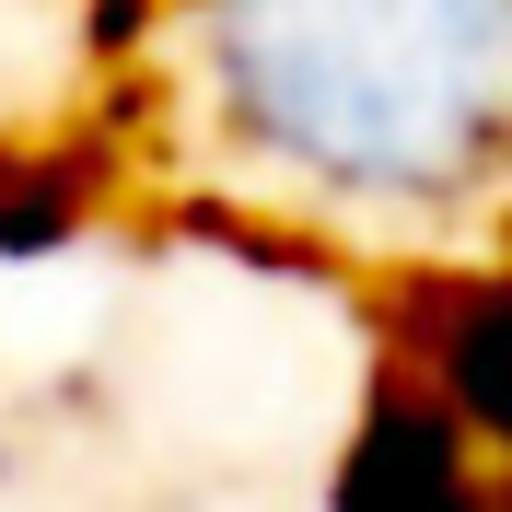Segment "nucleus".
Here are the masks:
<instances>
[{"instance_id":"nucleus-3","label":"nucleus","mask_w":512,"mask_h":512,"mask_svg":"<svg viewBox=\"0 0 512 512\" xmlns=\"http://www.w3.org/2000/svg\"><path fill=\"white\" fill-rule=\"evenodd\" d=\"M0 12H24V24L59 35V24H82V12H105V0H0Z\"/></svg>"},{"instance_id":"nucleus-2","label":"nucleus","mask_w":512,"mask_h":512,"mask_svg":"<svg viewBox=\"0 0 512 512\" xmlns=\"http://www.w3.org/2000/svg\"><path fill=\"white\" fill-rule=\"evenodd\" d=\"M361 408L338 512H512V268L350 326Z\"/></svg>"},{"instance_id":"nucleus-1","label":"nucleus","mask_w":512,"mask_h":512,"mask_svg":"<svg viewBox=\"0 0 512 512\" xmlns=\"http://www.w3.org/2000/svg\"><path fill=\"white\" fill-rule=\"evenodd\" d=\"M0 256L233 268L338 326L512 268V0H105L0 94Z\"/></svg>"}]
</instances>
